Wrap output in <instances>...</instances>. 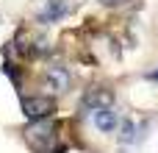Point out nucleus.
<instances>
[{
	"label": "nucleus",
	"mask_w": 158,
	"mask_h": 153,
	"mask_svg": "<svg viewBox=\"0 0 158 153\" xmlns=\"http://www.w3.org/2000/svg\"><path fill=\"white\" fill-rule=\"evenodd\" d=\"M92 123H94V125H97V131H103V134H111V131L119 125V120H117V114L111 111V106L94 109V111H92Z\"/></svg>",
	"instance_id": "nucleus-6"
},
{
	"label": "nucleus",
	"mask_w": 158,
	"mask_h": 153,
	"mask_svg": "<svg viewBox=\"0 0 158 153\" xmlns=\"http://www.w3.org/2000/svg\"><path fill=\"white\" fill-rule=\"evenodd\" d=\"M22 114L28 120H44L56 114V100L47 95H33V98H22Z\"/></svg>",
	"instance_id": "nucleus-2"
},
{
	"label": "nucleus",
	"mask_w": 158,
	"mask_h": 153,
	"mask_svg": "<svg viewBox=\"0 0 158 153\" xmlns=\"http://www.w3.org/2000/svg\"><path fill=\"white\" fill-rule=\"evenodd\" d=\"M119 139H122V142H133V139H136V125H133L131 120L119 123Z\"/></svg>",
	"instance_id": "nucleus-7"
},
{
	"label": "nucleus",
	"mask_w": 158,
	"mask_h": 153,
	"mask_svg": "<svg viewBox=\"0 0 158 153\" xmlns=\"http://www.w3.org/2000/svg\"><path fill=\"white\" fill-rule=\"evenodd\" d=\"M61 128L64 125L53 117L31 120V125L25 128V142L36 153H67V142H64Z\"/></svg>",
	"instance_id": "nucleus-1"
},
{
	"label": "nucleus",
	"mask_w": 158,
	"mask_h": 153,
	"mask_svg": "<svg viewBox=\"0 0 158 153\" xmlns=\"http://www.w3.org/2000/svg\"><path fill=\"white\" fill-rule=\"evenodd\" d=\"M67 14H69V6H67L64 0H47L44 8L39 11V22H42V25H50V22L64 20Z\"/></svg>",
	"instance_id": "nucleus-5"
},
{
	"label": "nucleus",
	"mask_w": 158,
	"mask_h": 153,
	"mask_svg": "<svg viewBox=\"0 0 158 153\" xmlns=\"http://www.w3.org/2000/svg\"><path fill=\"white\" fill-rule=\"evenodd\" d=\"M111 100H114V95L106 89V86H92V89H86V95H83V109H89V111H94V109H103V106H111Z\"/></svg>",
	"instance_id": "nucleus-4"
},
{
	"label": "nucleus",
	"mask_w": 158,
	"mask_h": 153,
	"mask_svg": "<svg viewBox=\"0 0 158 153\" xmlns=\"http://www.w3.org/2000/svg\"><path fill=\"white\" fill-rule=\"evenodd\" d=\"M69 70L67 67H61V64H50L47 70H44V78H42V86L50 92V95H64L67 89H69Z\"/></svg>",
	"instance_id": "nucleus-3"
},
{
	"label": "nucleus",
	"mask_w": 158,
	"mask_h": 153,
	"mask_svg": "<svg viewBox=\"0 0 158 153\" xmlns=\"http://www.w3.org/2000/svg\"><path fill=\"white\" fill-rule=\"evenodd\" d=\"M150 81H156V84H158V70H153V72H150Z\"/></svg>",
	"instance_id": "nucleus-8"
}]
</instances>
